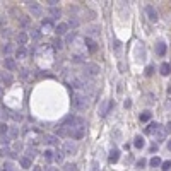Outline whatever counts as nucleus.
Returning a JSON list of instances; mask_svg holds the SVG:
<instances>
[{
  "mask_svg": "<svg viewBox=\"0 0 171 171\" xmlns=\"http://www.w3.org/2000/svg\"><path fill=\"white\" fill-rule=\"evenodd\" d=\"M53 154H55V156H53V161H57V163H62V161H63V156H65V154H63L62 151H55Z\"/></svg>",
  "mask_w": 171,
  "mask_h": 171,
  "instance_id": "393cba45",
  "label": "nucleus"
},
{
  "mask_svg": "<svg viewBox=\"0 0 171 171\" xmlns=\"http://www.w3.org/2000/svg\"><path fill=\"white\" fill-rule=\"evenodd\" d=\"M45 171H58V168H46Z\"/></svg>",
  "mask_w": 171,
  "mask_h": 171,
  "instance_id": "603ef678",
  "label": "nucleus"
},
{
  "mask_svg": "<svg viewBox=\"0 0 171 171\" xmlns=\"http://www.w3.org/2000/svg\"><path fill=\"white\" fill-rule=\"evenodd\" d=\"M12 116H14V120H19V122L22 120V116H21V115H12Z\"/></svg>",
  "mask_w": 171,
  "mask_h": 171,
  "instance_id": "09e8293b",
  "label": "nucleus"
},
{
  "mask_svg": "<svg viewBox=\"0 0 171 171\" xmlns=\"http://www.w3.org/2000/svg\"><path fill=\"white\" fill-rule=\"evenodd\" d=\"M2 94H3V89H2V86H0V98H2Z\"/></svg>",
  "mask_w": 171,
  "mask_h": 171,
  "instance_id": "5fc2aeb1",
  "label": "nucleus"
},
{
  "mask_svg": "<svg viewBox=\"0 0 171 171\" xmlns=\"http://www.w3.org/2000/svg\"><path fill=\"white\" fill-rule=\"evenodd\" d=\"M70 86H72V87H75V89H82L86 84H84L79 77H72V79H70Z\"/></svg>",
  "mask_w": 171,
  "mask_h": 171,
  "instance_id": "4468645a",
  "label": "nucleus"
},
{
  "mask_svg": "<svg viewBox=\"0 0 171 171\" xmlns=\"http://www.w3.org/2000/svg\"><path fill=\"white\" fill-rule=\"evenodd\" d=\"M27 22H29L27 19H21V24H22V26H27Z\"/></svg>",
  "mask_w": 171,
  "mask_h": 171,
  "instance_id": "de8ad7c7",
  "label": "nucleus"
},
{
  "mask_svg": "<svg viewBox=\"0 0 171 171\" xmlns=\"http://www.w3.org/2000/svg\"><path fill=\"white\" fill-rule=\"evenodd\" d=\"M2 36H5V38H10V31H9V29H3V31H2Z\"/></svg>",
  "mask_w": 171,
  "mask_h": 171,
  "instance_id": "c03bdc74",
  "label": "nucleus"
},
{
  "mask_svg": "<svg viewBox=\"0 0 171 171\" xmlns=\"http://www.w3.org/2000/svg\"><path fill=\"white\" fill-rule=\"evenodd\" d=\"M46 3H48L50 7H57V3H58V2H57V0H48Z\"/></svg>",
  "mask_w": 171,
  "mask_h": 171,
  "instance_id": "37998d69",
  "label": "nucleus"
},
{
  "mask_svg": "<svg viewBox=\"0 0 171 171\" xmlns=\"http://www.w3.org/2000/svg\"><path fill=\"white\" fill-rule=\"evenodd\" d=\"M149 164H151L152 168H158V166L161 164V159H159V158H152V159L149 161Z\"/></svg>",
  "mask_w": 171,
  "mask_h": 171,
  "instance_id": "72a5a7b5",
  "label": "nucleus"
},
{
  "mask_svg": "<svg viewBox=\"0 0 171 171\" xmlns=\"http://www.w3.org/2000/svg\"><path fill=\"white\" fill-rule=\"evenodd\" d=\"M84 72L89 77H96V75H99V65L98 63H84Z\"/></svg>",
  "mask_w": 171,
  "mask_h": 171,
  "instance_id": "20e7f679",
  "label": "nucleus"
},
{
  "mask_svg": "<svg viewBox=\"0 0 171 171\" xmlns=\"http://www.w3.org/2000/svg\"><path fill=\"white\" fill-rule=\"evenodd\" d=\"M92 171H98V163H96V161L92 163Z\"/></svg>",
  "mask_w": 171,
  "mask_h": 171,
  "instance_id": "8fccbe9b",
  "label": "nucleus"
},
{
  "mask_svg": "<svg viewBox=\"0 0 171 171\" xmlns=\"http://www.w3.org/2000/svg\"><path fill=\"white\" fill-rule=\"evenodd\" d=\"M12 50H14V46H12L10 43H5V45H2V53H3L5 57H9V55L12 53Z\"/></svg>",
  "mask_w": 171,
  "mask_h": 171,
  "instance_id": "a211bd4d",
  "label": "nucleus"
},
{
  "mask_svg": "<svg viewBox=\"0 0 171 171\" xmlns=\"http://www.w3.org/2000/svg\"><path fill=\"white\" fill-rule=\"evenodd\" d=\"M170 72H171V67L164 62V63H161V67H159V74L161 75H170Z\"/></svg>",
  "mask_w": 171,
  "mask_h": 171,
  "instance_id": "f3484780",
  "label": "nucleus"
},
{
  "mask_svg": "<svg viewBox=\"0 0 171 171\" xmlns=\"http://www.w3.org/2000/svg\"><path fill=\"white\" fill-rule=\"evenodd\" d=\"M151 116H152V115H151V111H144V113L140 115V122H149V120H151Z\"/></svg>",
  "mask_w": 171,
  "mask_h": 171,
  "instance_id": "7c9ffc66",
  "label": "nucleus"
},
{
  "mask_svg": "<svg viewBox=\"0 0 171 171\" xmlns=\"http://www.w3.org/2000/svg\"><path fill=\"white\" fill-rule=\"evenodd\" d=\"M91 34H94V36L99 34V29H98V27H92V29H91Z\"/></svg>",
  "mask_w": 171,
  "mask_h": 171,
  "instance_id": "a18cd8bd",
  "label": "nucleus"
},
{
  "mask_svg": "<svg viewBox=\"0 0 171 171\" xmlns=\"http://www.w3.org/2000/svg\"><path fill=\"white\" fill-rule=\"evenodd\" d=\"M27 39H29V36H27L24 31L17 33V43H19V46H24V45L27 43Z\"/></svg>",
  "mask_w": 171,
  "mask_h": 171,
  "instance_id": "9b49d317",
  "label": "nucleus"
},
{
  "mask_svg": "<svg viewBox=\"0 0 171 171\" xmlns=\"http://www.w3.org/2000/svg\"><path fill=\"white\" fill-rule=\"evenodd\" d=\"M31 161H33V159H29V158H26V156H21V158H19V163H21V166H22L24 170H29V168H31Z\"/></svg>",
  "mask_w": 171,
  "mask_h": 171,
  "instance_id": "2eb2a0df",
  "label": "nucleus"
},
{
  "mask_svg": "<svg viewBox=\"0 0 171 171\" xmlns=\"http://www.w3.org/2000/svg\"><path fill=\"white\" fill-rule=\"evenodd\" d=\"M43 156H45L48 161H51V159H53V152H51L50 149H48V151H45V152H43Z\"/></svg>",
  "mask_w": 171,
  "mask_h": 171,
  "instance_id": "e433bc0d",
  "label": "nucleus"
},
{
  "mask_svg": "<svg viewBox=\"0 0 171 171\" xmlns=\"http://www.w3.org/2000/svg\"><path fill=\"white\" fill-rule=\"evenodd\" d=\"M55 33H57L58 36L67 34V33H69V24H67V22H60V24H57V26H55Z\"/></svg>",
  "mask_w": 171,
  "mask_h": 171,
  "instance_id": "6e6552de",
  "label": "nucleus"
},
{
  "mask_svg": "<svg viewBox=\"0 0 171 171\" xmlns=\"http://www.w3.org/2000/svg\"><path fill=\"white\" fill-rule=\"evenodd\" d=\"M86 122H84V118L82 116H75V115H69V116H65L63 118V122H62V125L63 127H67V128H75V127H82Z\"/></svg>",
  "mask_w": 171,
  "mask_h": 171,
  "instance_id": "f03ea898",
  "label": "nucleus"
},
{
  "mask_svg": "<svg viewBox=\"0 0 171 171\" xmlns=\"http://www.w3.org/2000/svg\"><path fill=\"white\" fill-rule=\"evenodd\" d=\"M75 36H77V33H75V31H72V33H69V34L65 36V45H70V43H74V39H75Z\"/></svg>",
  "mask_w": 171,
  "mask_h": 171,
  "instance_id": "5701e85b",
  "label": "nucleus"
},
{
  "mask_svg": "<svg viewBox=\"0 0 171 171\" xmlns=\"http://www.w3.org/2000/svg\"><path fill=\"white\" fill-rule=\"evenodd\" d=\"M146 14H147L149 21H152V22L158 21V12H156V9H154L152 5H147V7H146Z\"/></svg>",
  "mask_w": 171,
  "mask_h": 171,
  "instance_id": "1a4fd4ad",
  "label": "nucleus"
},
{
  "mask_svg": "<svg viewBox=\"0 0 171 171\" xmlns=\"http://www.w3.org/2000/svg\"><path fill=\"white\" fill-rule=\"evenodd\" d=\"M152 72H154V67H152V65H149V67L146 69V75H152Z\"/></svg>",
  "mask_w": 171,
  "mask_h": 171,
  "instance_id": "ea45409f",
  "label": "nucleus"
},
{
  "mask_svg": "<svg viewBox=\"0 0 171 171\" xmlns=\"http://www.w3.org/2000/svg\"><path fill=\"white\" fill-rule=\"evenodd\" d=\"M9 137H10V139H17V137H19V128H17L15 125L9 127Z\"/></svg>",
  "mask_w": 171,
  "mask_h": 171,
  "instance_id": "6ab92c4d",
  "label": "nucleus"
},
{
  "mask_svg": "<svg viewBox=\"0 0 171 171\" xmlns=\"http://www.w3.org/2000/svg\"><path fill=\"white\" fill-rule=\"evenodd\" d=\"M113 106H115V103H113V101H103V103H101L99 115H101V116H106V115H108V111H110V108H113Z\"/></svg>",
  "mask_w": 171,
  "mask_h": 171,
  "instance_id": "0eeeda50",
  "label": "nucleus"
},
{
  "mask_svg": "<svg viewBox=\"0 0 171 171\" xmlns=\"http://www.w3.org/2000/svg\"><path fill=\"white\" fill-rule=\"evenodd\" d=\"M75 168H77L75 164H65V171H77Z\"/></svg>",
  "mask_w": 171,
  "mask_h": 171,
  "instance_id": "58836bf2",
  "label": "nucleus"
},
{
  "mask_svg": "<svg viewBox=\"0 0 171 171\" xmlns=\"http://www.w3.org/2000/svg\"><path fill=\"white\" fill-rule=\"evenodd\" d=\"M72 62H74V63H84V60H82L81 55H74V57H72Z\"/></svg>",
  "mask_w": 171,
  "mask_h": 171,
  "instance_id": "c9c22d12",
  "label": "nucleus"
},
{
  "mask_svg": "<svg viewBox=\"0 0 171 171\" xmlns=\"http://www.w3.org/2000/svg\"><path fill=\"white\" fill-rule=\"evenodd\" d=\"M0 81H3V82H5V84L9 86V84L12 82V77H10L9 74H0Z\"/></svg>",
  "mask_w": 171,
  "mask_h": 171,
  "instance_id": "c756f323",
  "label": "nucleus"
},
{
  "mask_svg": "<svg viewBox=\"0 0 171 171\" xmlns=\"http://www.w3.org/2000/svg\"><path fill=\"white\" fill-rule=\"evenodd\" d=\"M156 53H158L159 57H164V55H166V43H164V41H159V43L156 45Z\"/></svg>",
  "mask_w": 171,
  "mask_h": 171,
  "instance_id": "ddd939ff",
  "label": "nucleus"
},
{
  "mask_svg": "<svg viewBox=\"0 0 171 171\" xmlns=\"http://www.w3.org/2000/svg\"><path fill=\"white\" fill-rule=\"evenodd\" d=\"M0 142H2L3 147H9V144H10V137H9V135H3V137H0Z\"/></svg>",
  "mask_w": 171,
  "mask_h": 171,
  "instance_id": "2f4dec72",
  "label": "nucleus"
},
{
  "mask_svg": "<svg viewBox=\"0 0 171 171\" xmlns=\"http://www.w3.org/2000/svg\"><path fill=\"white\" fill-rule=\"evenodd\" d=\"M72 108L75 111H86L87 110V98L81 92H74L72 94Z\"/></svg>",
  "mask_w": 171,
  "mask_h": 171,
  "instance_id": "f257e3e1",
  "label": "nucleus"
},
{
  "mask_svg": "<svg viewBox=\"0 0 171 171\" xmlns=\"http://www.w3.org/2000/svg\"><path fill=\"white\" fill-rule=\"evenodd\" d=\"M161 166H163V168H161L163 171H168V170L171 168V161H164V163H163Z\"/></svg>",
  "mask_w": 171,
  "mask_h": 171,
  "instance_id": "4c0bfd02",
  "label": "nucleus"
},
{
  "mask_svg": "<svg viewBox=\"0 0 171 171\" xmlns=\"http://www.w3.org/2000/svg\"><path fill=\"white\" fill-rule=\"evenodd\" d=\"M118 154H120V152H118L116 149H115V151H111V154H110V163H116V161H118V158H120Z\"/></svg>",
  "mask_w": 171,
  "mask_h": 171,
  "instance_id": "cd10ccee",
  "label": "nucleus"
},
{
  "mask_svg": "<svg viewBox=\"0 0 171 171\" xmlns=\"http://www.w3.org/2000/svg\"><path fill=\"white\" fill-rule=\"evenodd\" d=\"M26 55H27V50L24 48V46H17V50H15V58H26Z\"/></svg>",
  "mask_w": 171,
  "mask_h": 171,
  "instance_id": "dca6fc26",
  "label": "nucleus"
},
{
  "mask_svg": "<svg viewBox=\"0 0 171 171\" xmlns=\"http://www.w3.org/2000/svg\"><path fill=\"white\" fill-rule=\"evenodd\" d=\"M41 26H43V29H51V27H53V21H51V17L43 19V21H41Z\"/></svg>",
  "mask_w": 171,
  "mask_h": 171,
  "instance_id": "aec40b11",
  "label": "nucleus"
},
{
  "mask_svg": "<svg viewBox=\"0 0 171 171\" xmlns=\"http://www.w3.org/2000/svg\"><path fill=\"white\" fill-rule=\"evenodd\" d=\"M166 134H171V122L166 125Z\"/></svg>",
  "mask_w": 171,
  "mask_h": 171,
  "instance_id": "49530a36",
  "label": "nucleus"
},
{
  "mask_svg": "<svg viewBox=\"0 0 171 171\" xmlns=\"http://www.w3.org/2000/svg\"><path fill=\"white\" fill-rule=\"evenodd\" d=\"M43 140H45L46 146H58V137H57V135H50V134H46V135L43 137Z\"/></svg>",
  "mask_w": 171,
  "mask_h": 171,
  "instance_id": "9d476101",
  "label": "nucleus"
},
{
  "mask_svg": "<svg viewBox=\"0 0 171 171\" xmlns=\"http://www.w3.org/2000/svg\"><path fill=\"white\" fill-rule=\"evenodd\" d=\"M53 48H55V50H62V48H63V41H62V39H55V41H53Z\"/></svg>",
  "mask_w": 171,
  "mask_h": 171,
  "instance_id": "473e14b6",
  "label": "nucleus"
},
{
  "mask_svg": "<svg viewBox=\"0 0 171 171\" xmlns=\"http://www.w3.org/2000/svg\"><path fill=\"white\" fill-rule=\"evenodd\" d=\"M134 146L137 147V149H142L144 146H146V140H144V137H135V140H134Z\"/></svg>",
  "mask_w": 171,
  "mask_h": 171,
  "instance_id": "412c9836",
  "label": "nucleus"
},
{
  "mask_svg": "<svg viewBox=\"0 0 171 171\" xmlns=\"http://www.w3.org/2000/svg\"><path fill=\"white\" fill-rule=\"evenodd\" d=\"M3 67H5L9 72H14V70L17 69L15 58H12V57H5V58H3Z\"/></svg>",
  "mask_w": 171,
  "mask_h": 171,
  "instance_id": "423d86ee",
  "label": "nucleus"
},
{
  "mask_svg": "<svg viewBox=\"0 0 171 171\" xmlns=\"http://www.w3.org/2000/svg\"><path fill=\"white\" fill-rule=\"evenodd\" d=\"M2 171H14V163H12V161H3Z\"/></svg>",
  "mask_w": 171,
  "mask_h": 171,
  "instance_id": "bb28decb",
  "label": "nucleus"
},
{
  "mask_svg": "<svg viewBox=\"0 0 171 171\" xmlns=\"http://www.w3.org/2000/svg\"><path fill=\"white\" fill-rule=\"evenodd\" d=\"M33 39H39L41 38V31L39 29H31V34H29Z\"/></svg>",
  "mask_w": 171,
  "mask_h": 171,
  "instance_id": "c85d7f7f",
  "label": "nucleus"
},
{
  "mask_svg": "<svg viewBox=\"0 0 171 171\" xmlns=\"http://www.w3.org/2000/svg\"><path fill=\"white\" fill-rule=\"evenodd\" d=\"M146 166V159H139L137 161V168H144Z\"/></svg>",
  "mask_w": 171,
  "mask_h": 171,
  "instance_id": "a19ab883",
  "label": "nucleus"
},
{
  "mask_svg": "<svg viewBox=\"0 0 171 171\" xmlns=\"http://www.w3.org/2000/svg\"><path fill=\"white\" fill-rule=\"evenodd\" d=\"M7 134H9V125L3 123V122H0V137H3Z\"/></svg>",
  "mask_w": 171,
  "mask_h": 171,
  "instance_id": "a878e982",
  "label": "nucleus"
},
{
  "mask_svg": "<svg viewBox=\"0 0 171 171\" xmlns=\"http://www.w3.org/2000/svg\"><path fill=\"white\" fill-rule=\"evenodd\" d=\"M33 171H41V168H39V166H34V168H33Z\"/></svg>",
  "mask_w": 171,
  "mask_h": 171,
  "instance_id": "864d4df0",
  "label": "nucleus"
},
{
  "mask_svg": "<svg viewBox=\"0 0 171 171\" xmlns=\"http://www.w3.org/2000/svg\"><path fill=\"white\" fill-rule=\"evenodd\" d=\"M168 149H170V151H171V140H170V142H168Z\"/></svg>",
  "mask_w": 171,
  "mask_h": 171,
  "instance_id": "6e6d98bb",
  "label": "nucleus"
},
{
  "mask_svg": "<svg viewBox=\"0 0 171 171\" xmlns=\"http://www.w3.org/2000/svg\"><path fill=\"white\" fill-rule=\"evenodd\" d=\"M84 41H86V46H87V50H89L91 53H94V51L98 50V45H96V41H94V39H91V38H86Z\"/></svg>",
  "mask_w": 171,
  "mask_h": 171,
  "instance_id": "f8f14e48",
  "label": "nucleus"
},
{
  "mask_svg": "<svg viewBox=\"0 0 171 171\" xmlns=\"http://www.w3.org/2000/svg\"><path fill=\"white\" fill-rule=\"evenodd\" d=\"M67 24H69V27H74V29H75V27H79V24H81V22H79V19H77V17H70Z\"/></svg>",
  "mask_w": 171,
  "mask_h": 171,
  "instance_id": "b1692460",
  "label": "nucleus"
},
{
  "mask_svg": "<svg viewBox=\"0 0 171 171\" xmlns=\"http://www.w3.org/2000/svg\"><path fill=\"white\" fill-rule=\"evenodd\" d=\"M26 3H27V9H29L31 15H34V17H41V14H43V9H41L39 2H26Z\"/></svg>",
  "mask_w": 171,
  "mask_h": 171,
  "instance_id": "7ed1b4c3",
  "label": "nucleus"
},
{
  "mask_svg": "<svg viewBox=\"0 0 171 171\" xmlns=\"http://www.w3.org/2000/svg\"><path fill=\"white\" fill-rule=\"evenodd\" d=\"M62 152H63L65 156H72V154L77 152V146H75L74 142H70V140H65L63 146H62Z\"/></svg>",
  "mask_w": 171,
  "mask_h": 171,
  "instance_id": "39448f33",
  "label": "nucleus"
},
{
  "mask_svg": "<svg viewBox=\"0 0 171 171\" xmlns=\"http://www.w3.org/2000/svg\"><path fill=\"white\" fill-rule=\"evenodd\" d=\"M50 15H51V21H53V19H58V17L62 15V12H60V9L51 7V9H50Z\"/></svg>",
  "mask_w": 171,
  "mask_h": 171,
  "instance_id": "4be33fe9",
  "label": "nucleus"
},
{
  "mask_svg": "<svg viewBox=\"0 0 171 171\" xmlns=\"http://www.w3.org/2000/svg\"><path fill=\"white\" fill-rule=\"evenodd\" d=\"M158 151V146H151V152H156Z\"/></svg>",
  "mask_w": 171,
  "mask_h": 171,
  "instance_id": "3c124183",
  "label": "nucleus"
},
{
  "mask_svg": "<svg viewBox=\"0 0 171 171\" xmlns=\"http://www.w3.org/2000/svg\"><path fill=\"white\" fill-rule=\"evenodd\" d=\"M21 77H22V79L27 77V69H21Z\"/></svg>",
  "mask_w": 171,
  "mask_h": 171,
  "instance_id": "79ce46f5",
  "label": "nucleus"
},
{
  "mask_svg": "<svg viewBox=\"0 0 171 171\" xmlns=\"http://www.w3.org/2000/svg\"><path fill=\"white\" fill-rule=\"evenodd\" d=\"M34 156H36V149H34V147H33V149H27V151H26V158L33 159Z\"/></svg>",
  "mask_w": 171,
  "mask_h": 171,
  "instance_id": "f704fd0d",
  "label": "nucleus"
}]
</instances>
